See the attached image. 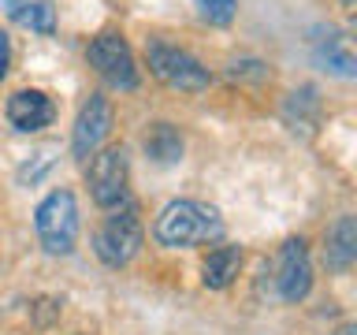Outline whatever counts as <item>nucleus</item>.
I'll return each mask as SVG.
<instances>
[{
	"label": "nucleus",
	"instance_id": "nucleus-1",
	"mask_svg": "<svg viewBox=\"0 0 357 335\" xmlns=\"http://www.w3.org/2000/svg\"><path fill=\"white\" fill-rule=\"evenodd\" d=\"M156 242L167 250H190V246H208L223 239V216L220 209L205 205V201H172L156 216Z\"/></svg>",
	"mask_w": 357,
	"mask_h": 335
},
{
	"label": "nucleus",
	"instance_id": "nucleus-2",
	"mask_svg": "<svg viewBox=\"0 0 357 335\" xmlns=\"http://www.w3.org/2000/svg\"><path fill=\"white\" fill-rule=\"evenodd\" d=\"M33 228L45 253L67 257L78 242V201L71 190H52L33 212Z\"/></svg>",
	"mask_w": 357,
	"mask_h": 335
},
{
	"label": "nucleus",
	"instance_id": "nucleus-3",
	"mask_svg": "<svg viewBox=\"0 0 357 335\" xmlns=\"http://www.w3.org/2000/svg\"><path fill=\"white\" fill-rule=\"evenodd\" d=\"M142 239H145V228H142L138 209H134V205H119V209L97 228V234H93V253H97L108 268H123V265H130L134 257H138Z\"/></svg>",
	"mask_w": 357,
	"mask_h": 335
},
{
	"label": "nucleus",
	"instance_id": "nucleus-4",
	"mask_svg": "<svg viewBox=\"0 0 357 335\" xmlns=\"http://www.w3.org/2000/svg\"><path fill=\"white\" fill-rule=\"evenodd\" d=\"M264 276L272 283L279 302H301L312 290V261L305 239H287L275 250L272 265H264Z\"/></svg>",
	"mask_w": 357,
	"mask_h": 335
},
{
	"label": "nucleus",
	"instance_id": "nucleus-5",
	"mask_svg": "<svg viewBox=\"0 0 357 335\" xmlns=\"http://www.w3.org/2000/svg\"><path fill=\"white\" fill-rule=\"evenodd\" d=\"M145 60H149V71L160 78L164 86L178 89V94H197V89L208 86V67H201V60H194L186 49H175L167 41H149L145 49Z\"/></svg>",
	"mask_w": 357,
	"mask_h": 335
},
{
	"label": "nucleus",
	"instance_id": "nucleus-6",
	"mask_svg": "<svg viewBox=\"0 0 357 335\" xmlns=\"http://www.w3.org/2000/svg\"><path fill=\"white\" fill-rule=\"evenodd\" d=\"M86 183H89V194H93V201L100 209L127 205V183H130L127 149L108 145V149L93 153V161H89V168H86Z\"/></svg>",
	"mask_w": 357,
	"mask_h": 335
},
{
	"label": "nucleus",
	"instance_id": "nucleus-7",
	"mask_svg": "<svg viewBox=\"0 0 357 335\" xmlns=\"http://www.w3.org/2000/svg\"><path fill=\"white\" fill-rule=\"evenodd\" d=\"M86 60L108 86H116V89H134L138 86V64H134L130 45L123 41L119 34H112V30L97 34V38L89 41V49H86Z\"/></svg>",
	"mask_w": 357,
	"mask_h": 335
},
{
	"label": "nucleus",
	"instance_id": "nucleus-8",
	"mask_svg": "<svg viewBox=\"0 0 357 335\" xmlns=\"http://www.w3.org/2000/svg\"><path fill=\"white\" fill-rule=\"evenodd\" d=\"M112 131V105L108 97L100 94H89V100L78 108V119H75V131H71V149L78 161H89L97 153V145L108 138Z\"/></svg>",
	"mask_w": 357,
	"mask_h": 335
},
{
	"label": "nucleus",
	"instance_id": "nucleus-9",
	"mask_svg": "<svg viewBox=\"0 0 357 335\" xmlns=\"http://www.w3.org/2000/svg\"><path fill=\"white\" fill-rule=\"evenodd\" d=\"M52 119H56V105L41 89H19V94L8 97V123L15 131L33 134V131L49 127Z\"/></svg>",
	"mask_w": 357,
	"mask_h": 335
},
{
	"label": "nucleus",
	"instance_id": "nucleus-10",
	"mask_svg": "<svg viewBox=\"0 0 357 335\" xmlns=\"http://www.w3.org/2000/svg\"><path fill=\"white\" fill-rule=\"evenodd\" d=\"M312 60H317L328 75L357 78V56L346 49V38L339 30H324L312 38Z\"/></svg>",
	"mask_w": 357,
	"mask_h": 335
},
{
	"label": "nucleus",
	"instance_id": "nucleus-11",
	"mask_svg": "<svg viewBox=\"0 0 357 335\" xmlns=\"http://www.w3.org/2000/svg\"><path fill=\"white\" fill-rule=\"evenodd\" d=\"M357 261V216H339L324 234V265L342 272Z\"/></svg>",
	"mask_w": 357,
	"mask_h": 335
},
{
	"label": "nucleus",
	"instance_id": "nucleus-12",
	"mask_svg": "<svg viewBox=\"0 0 357 335\" xmlns=\"http://www.w3.org/2000/svg\"><path fill=\"white\" fill-rule=\"evenodd\" d=\"M242 268V250L238 246H216L205 265H201V283H205L208 290H223L234 283V276H238Z\"/></svg>",
	"mask_w": 357,
	"mask_h": 335
},
{
	"label": "nucleus",
	"instance_id": "nucleus-13",
	"mask_svg": "<svg viewBox=\"0 0 357 335\" xmlns=\"http://www.w3.org/2000/svg\"><path fill=\"white\" fill-rule=\"evenodd\" d=\"M145 156H149L153 164H178L183 161V134H178L172 123H153L149 131H145Z\"/></svg>",
	"mask_w": 357,
	"mask_h": 335
},
{
	"label": "nucleus",
	"instance_id": "nucleus-14",
	"mask_svg": "<svg viewBox=\"0 0 357 335\" xmlns=\"http://www.w3.org/2000/svg\"><path fill=\"white\" fill-rule=\"evenodd\" d=\"M283 119L290 123V131H301V134H312L317 131V119H320V100H317V89L312 86H301L287 97L283 105Z\"/></svg>",
	"mask_w": 357,
	"mask_h": 335
},
{
	"label": "nucleus",
	"instance_id": "nucleus-15",
	"mask_svg": "<svg viewBox=\"0 0 357 335\" xmlns=\"http://www.w3.org/2000/svg\"><path fill=\"white\" fill-rule=\"evenodd\" d=\"M4 11L11 19L19 22V27H26L33 34H52L56 30V11L49 0H0Z\"/></svg>",
	"mask_w": 357,
	"mask_h": 335
},
{
	"label": "nucleus",
	"instance_id": "nucleus-16",
	"mask_svg": "<svg viewBox=\"0 0 357 335\" xmlns=\"http://www.w3.org/2000/svg\"><path fill=\"white\" fill-rule=\"evenodd\" d=\"M52 164H56V149H52V145H49V149H38V153L30 156V164L19 168V183H38V179L49 172Z\"/></svg>",
	"mask_w": 357,
	"mask_h": 335
},
{
	"label": "nucleus",
	"instance_id": "nucleus-17",
	"mask_svg": "<svg viewBox=\"0 0 357 335\" xmlns=\"http://www.w3.org/2000/svg\"><path fill=\"white\" fill-rule=\"evenodd\" d=\"M201 15L208 22H216V27H227L234 19V11H238V0H197Z\"/></svg>",
	"mask_w": 357,
	"mask_h": 335
},
{
	"label": "nucleus",
	"instance_id": "nucleus-18",
	"mask_svg": "<svg viewBox=\"0 0 357 335\" xmlns=\"http://www.w3.org/2000/svg\"><path fill=\"white\" fill-rule=\"evenodd\" d=\"M8 64H11V41H8V34L0 30V78L8 75Z\"/></svg>",
	"mask_w": 357,
	"mask_h": 335
},
{
	"label": "nucleus",
	"instance_id": "nucleus-19",
	"mask_svg": "<svg viewBox=\"0 0 357 335\" xmlns=\"http://www.w3.org/2000/svg\"><path fill=\"white\" fill-rule=\"evenodd\" d=\"M335 335H357V320H354V324H346V328H339Z\"/></svg>",
	"mask_w": 357,
	"mask_h": 335
},
{
	"label": "nucleus",
	"instance_id": "nucleus-20",
	"mask_svg": "<svg viewBox=\"0 0 357 335\" xmlns=\"http://www.w3.org/2000/svg\"><path fill=\"white\" fill-rule=\"evenodd\" d=\"M354 34H357V15H354Z\"/></svg>",
	"mask_w": 357,
	"mask_h": 335
}]
</instances>
